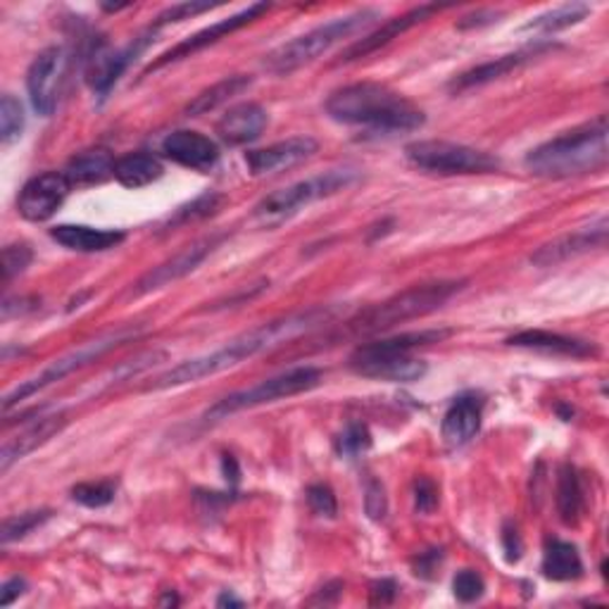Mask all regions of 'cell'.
<instances>
[{
    "label": "cell",
    "mask_w": 609,
    "mask_h": 609,
    "mask_svg": "<svg viewBox=\"0 0 609 609\" xmlns=\"http://www.w3.org/2000/svg\"><path fill=\"white\" fill-rule=\"evenodd\" d=\"M219 202H222V198L210 193V196H202L198 200H193L191 206H186L179 210V214L174 217V222L172 224H183V222H189V219H200V217H208L210 212L217 210Z\"/></svg>",
    "instance_id": "40"
},
{
    "label": "cell",
    "mask_w": 609,
    "mask_h": 609,
    "mask_svg": "<svg viewBox=\"0 0 609 609\" xmlns=\"http://www.w3.org/2000/svg\"><path fill=\"white\" fill-rule=\"evenodd\" d=\"M24 590H27V581L24 579H20V577L10 579L3 586V590H0V607H10L17 598H20L24 593Z\"/></svg>",
    "instance_id": "46"
},
{
    "label": "cell",
    "mask_w": 609,
    "mask_h": 609,
    "mask_svg": "<svg viewBox=\"0 0 609 609\" xmlns=\"http://www.w3.org/2000/svg\"><path fill=\"white\" fill-rule=\"evenodd\" d=\"M131 336H133V331H117V333H110V336L98 338V341H91V343H87V346H81L79 350H74V352H70V355H64V358L56 360L53 365H48V367L41 371V375H37L33 379L20 383V386L14 388V391H10V393L6 396V402H3V405H6V410H10L12 405H17V402H22L24 398H29V396H33V393H39L41 388H46V386H50V383H56V381H60V379H64V377H70L72 371H77V369H81V367H87L89 362H96V360L100 358V355H106V352L112 350L114 346L124 343L127 338H131Z\"/></svg>",
    "instance_id": "10"
},
{
    "label": "cell",
    "mask_w": 609,
    "mask_h": 609,
    "mask_svg": "<svg viewBox=\"0 0 609 609\" xmlns=\"http://www.w3.org/2000/svg\"><path fill=\"white\" fill-rule=\"evenodd\" d=\"M217 607H243V600H239V598H236L233 593H229V590H227V593H222V596L217 598Z\"/></svg>",
    "instance_id": "49"
},
{
    "label": "cell",
    "mask_w": 609,
    "mask_h": 609,
    "mask_svg": "<svg viewBox=\"0 0 609 609\" xmlns=\"http://www.w3.org/2000/svg\"><path fill=\"white\" fill-rule=\"evenodd\" d=\"M365 507L367 515L371 519H383L388 512V500H386V490L379 481H369L367 483V496H365Z\"/></svg>",
    "instance_id": "41"
},
{
    "label": "cell",
    "mask_w": 609,
    "mask_h": 609,
    "mask_svg": "<svg viewBox=\"0 0 609 609\" xmlns=\"http://www.w3.org/2000/svg\"><path fill=\"white\" fill-rule=\"evenodd\" d=\"M214 3H196V0H191V3H179V6H172L169 10H164L160 14V24L164 22H181V20H189V17L193 14H200V12H208L212 10Z\"/></svg>",
    "instance_id": "42"
},
{
    "label": "cell",
    "mask_w": 609,
    "mask_h": 609,
    "mask_svg": "<svg viewBox=\"0 0 609 609\" xmlns=\"http://www.w3.org/2000/svg\"><path fill=\"white\" fill-rule=\"evenodd\" d=\"M222 471H224V479L231 481V483H236V481H239V477H241L239 462H236L231 455H224V457H222Z\"/></svg>",
    "instance_id": "48"
},
{
    "label": "cell",
    "mask_w": 609,
    "mask_h": 609,
    "mask_svg": "<svg viewBox=\"0 0 609 609\" xmlns=\"http://www.w3.org/2000/svg\"><path fill=\"white\" fill-rule=\"evenodd\" d=\"M448 6H436V3H429V6H419V8H412L400 17H393V20H388L383 27H379L377 31L367 33V37H362L360 41H355L350 48L343 50L341 56V62H352V60H360V58H367L371 53H377L379 48L388 46L393 39H398L400 33H405L408 29H412L415 24L429 20L431 14L446 10Z\"/></svg>",
    "instance_id": "18"
},
{
    "label": "cell",
    "mask_w": 609,
    "mask_h": 609,
    "mask_svg": "<svg viewBox=\"0 0 609 609\" xmlns=\"http://www.w3.org/2000/svg\"><path fill=\"white\" fill-rule=\"evenodd\" d=\"M67 50L60 46L46 48L39 58L31 62L27 72V89L33 110L41 117H50L58 106L62 79L67 72Z\"/></svg>",
    "instance_id": "11"
},
{
    "label": "cell",
    "mask_w": 609,
    "mask_h": 609,
    "mask_svg": "<svg viewBox=\"0 0 609 609\" xmlns=\"http://www.w3.org/2000/svg\"><path fill=\"white\" fill-rule=\"evenodd\" d=\"M515 348L523 350H536L546 355H562V358H596L598 346L581 341V338H571L562 333H550V331H521L507 341Z\"/></svg>",
    "instance_id": "23"
},
{
    "label": "cell",
    "mask_w": 609,
    "mask_h": 609,
    "mask_svg": "<svg viewBox=\"0 0 609 609\" xmlns=\"http://www.w3.org/2000/svg\"><path fill=\"white\" fill-rule=\"evenodd\" d=\"M252 83L250 77L246 74H233V77H227L222 81H217L214 87L206 89L202 93H198L189 106H186V114L189 117H200V114H208L212 110H217L219 106L229 103V100L233 96H241L248 87Z\"/></svg>",
    "instance_id": "29"
},
{
    "label": "cell",
    "mask_w": 609,
    "mask_h": 609,
    "mask_svg": "<svg viewBox=\"0 0 609 609\" xmlns=\"http://www.w3.org/2000/svg\"><path fill=\"white\" fill-rule=\"evenodd\" d=\"M502 543H505V552H507V560L510 562H517L521 557V538H519V531L512 521L505 523L502 529Z\"/></svg>",
    "instance_id": "45"
},
{
    "label": "cell",
    "mask_w": 609,
    "mask_h": 609,
    "mask_svg": "<svg viewBox=\"0 0 609 609\" xmlns=\"http://www.w3.org/2000/svg\"><path fill=\"white\" fill-rule=\"evenodd\" d=\"M405 158L417 169L446 177L490 174L500 167V160L490 156V152L452 141H415L405 148Z\"/></svg>",
    "instance_id": "9"
},
{
    "label": "cell",
    "mask_w": 609,
    "mask_h": 609,
    "mask_svg": "<svg viewBox=\"0 0 609 609\" xmlns=\"http://www.w3.org/2000/svg\"><path fill=\"white\" fill-rule=\"evenodd\" d=\"M48 519H50V510H31V512L8 517L3 521V529H0V540H3L6 546L12 543V540H22L27 533L39 529Z\"/></svg>",
    "instance_id": "33"
},
{
    "label": "cell",
    "mask_w": 609,
    "mask_h": 609,
    "mask_svg": "<svg viewBox=\"0 0 609 609\" xmlns=\"http://www.w3.org/2000/svg\"><path fill=\"white\" fill-rule=\"evenodd\" d=\"M362 179V172L355 167H338L329 169L325 174L310 177L304 181H298L293 186H286L274 193H269L256 206V219L264 227H277L286 219L298 214L302 208L312 206L317 200H325L329 196L341 193L350 186H355Z\"/></svg>",
    "instance_id": "7"
},
{
    "label": "cell",
    "mask_w": 609,
    "mask_h": 609,
    "mask_svg": "<svg viewBox=\"0 0 609 609\" xmlns=\"http://www.w3.org/2000/svg\"><path fill=\"white\" fill-rule=\"evenodd\" d=\"M162 150L169 160H174L181 167L198 169V172H210L219 160V148L212 139L186 129L169 133L162 143Z\"/></svg>",
    "instance_id": "20"
},
{
    "label": "cell",
    "mask_w": 609,
    "mask_h": 609,
    "mask_svg": "<svg viewBox=\"0 0 609 609\" xmlns=\"http://www.w3.org/2000/svg\"><path fill=\"white\" fill-rule=\"evenodd\" d=\"M327 114L348 127H365L371 131L400 133L425 127L427 117L412 100L383 87V83H350L338 89L327 100Z\"/></svg>",
    "instance_id": "2"
},
{
    "label": "cell",
    "mask_w": 609,
    "mask_h": 609,
    "mask_svg": "<svg viewBox=\"0 0 609 609\" xmlns=\"http://www.w3.org/2000/svg\"><path fill=\"white\" fill-rule=\"evenodd\" d=\"M465 289V281H429L412 286V289L402 291L383 302L371 304L362 310L358 317L346 321V333L350 336H375L393 329L402 321H410L417 317H427L429 312L446 304L455 293Z\"/></svg>",
    "instance_id": "5"
},
{
    "label": "cell",
    "mask_w": 609,
    "mask_h": 609,
    "mask_svg": "<svg viewBox=\"0 0 609 609\" xmlns=\"http://www.w3.org/2000/svg\"><path fill=\"white\" fill-rule=\"evenodd\" d=\"M543 573L550 581H573L583 573V562L577 546L567 540L552 538L548 540L543 552Z\"/></svg>",
    "instance_id": "27"
},
{
    "label": "cell",
    "mask_w": 609,
    "mask_h": 609,
    "mask_svg": "<svg viewBox=\"0 0 609 609\" xmlns=\"http://www.w3.org/2000/svg\"><path fill=\"white\" fill-rule=\"evenodd\" d=\"M114 483L112 481H96V483H79L72 488V498L83 507H106L114 500Z\"/></svg>",
    "instance_id": "35"
},
{
    "label": "cell",
    "mask_w": 609,
    "mask_h": 609,
    "mask_svg": "<svg viewBox=\"0 0 609 609\" xmlns=\"http://www.w3.org/2000/svg\"><path fill=\"white\" fill-rule=\"evenodd\" d=\"M398 596V586L393 579H381L377 583H371L369 588V602L371 605H391Z\"/></svg>",
    "instance_id": "44"
},
{
    "label": "cell",
    "mask_w": 609,
    "mask_h": 609,
    "mask_svg": "<svg viewBox=\"0 0 609 609\" xmlns=\"http://www.w3.org/2000/svg\"><path fill=\"white\" fill-rule=\"evenodd\" d=\"M557 512L565 523H577L583 512L581 473L573 465H562L557 473Z\"/></svg>",
    "instance_id": "30"
},
{
    "label": "cell",
    "mask_w": 609,
    "mask_h": 609,
    "mask_svg": "<svg viewBox=\"0 0 609 609\" xmlns=\"http://www.w3.org/2000/svg\"><path fill=\"white\" fill-rule=\"evenodd\" d=\"M377 17L379 12L371 8L336 17V20L302 33V37L272 50V53L264 58V67L272 74H291L300 70V67L315 62L319 56H325L327 50H331L336 43H341L343 39H350L352 33L367 29L377 20Z\"/></svg>",
    "instance_id": "6"
},
{
    "label": "cell",
    "mask_w": 609,
    "mask_h": 609,
    "mask_svg": "<svg viewBox=\"0 0 609 609\" xmlns=\"http://www.w3.org/2000/svg\"><path fill=\"white\" fill-rule=\"evenodd\" d=\"M536 56V50H519V53H512V56H502L498 60H490V62H483L479 67H473V70H467L462 74H457L452 81H450V91L452 93H467L471 89H479V87H486V83L496 81V79H502L510 72L519 70L521 64H527L531 58Z\"/></svg>",
    "instance_id": "24"
},
{
    "label": "cell",
    "mask_w": 609,
    "mask_h": 609,
    "mask_svg": "<svg viewBox=\"0 0 609 609\" xmlns=\"http://www.w3.org/2000/svg\"><path fill=\"white\" fill-rule=\"evenodd\" d=\"M590 8L586 3H569V6H560L555 8L550 12H543L533 17L531 22H527V31H538V33H555V31H562V29H569L573 24L583 22L588 17Z\"/></svg>",
    "instance_id": "31"
},
{
    "label": "cell",
    "mask_w": 609,
    "mask_h": 609,
    "mask_svg": "<svg viewBox=\"0 0 609 609\" xmlns=\"http://www.w3.org/2000/svg\"><path fill=\"white\" fill-rule=\"evenodd\" d=\"M50 239L64 246L67 250L77 252H103L124 241L122 231L112 229H93V227H79V224H60L50 229Z\"/></svg>",
    "instance_id": "25"
},
{
    "label": "cell",
    "mask_w": 609,
    "mask_h": 609,
    "mask_svg": "<svg viewBox=\"0 0 609 609\" xmlns=\"http://www.w3.org/2000/svg\"><path fill=\"white\" fill-rule=\"evenodd\" d=\"M114 158L106 148H91L83 150L67 162L64 177L72 186H93L103 183L106 179L114 177Z\"/></svg>",
    "instance_id": "26"
},
{
    "label": "cell",
    "mask_w": 609,
    "mask_h": 609,
    "mask_svg": "<svg viewBox=\"0 0 609 609\" xmlns=\"http://www.w3.org/2000/svg\"><path fill=\"white\" fill-rule=\"evenodd\" d=\"M605 243H607V219L600 217L598 224H593V227H586L581 231L560 236V239L540 246L531 256V262L538 267H555V264H562L571 258H579L588 250L605 248Z\"/></svg>",
    "instance_id": "17"
},
{
    "label": "cell",
    "mask_w": 609,
    "mask_h": 609,
    "mask_svg": "<svg viewBox=\"0 0 609 609\" xmlns=\"http://www.w3.org/2000/svg\"><path fill=\"white\" fill-rule=\"evenodd\" d=\"M481 417H483V400L479 396L467 393V396L455 398L441 425L443 441L450 448H460L469 443L481 429Z\"/></svg>",
    "instance_id": "21"
},
{
    "label": "cell",
    "mask_w": 609,
    "mask_h": 609,
    "mask_svg": "<svg viewBox=\"0 0 609 609\" xmlns=\"http://www.w3.org/2000/svg\"><path fill=\"white\" fill-rule=\"evenodd\" d=\"M269 122L267 110L258 103H241L231 108L222 120L217 122V137L227 146H246L262 137Z\"/></svg>",
    "instance_id": "22"
},
{
    "label": "cell",
    "mask_w": 609,
    "mask_h": 609,
    "mask_svg": "<svg viewBox=\"0 0 609 609\" xmlns=\"http://www.w3.org/2000/svg\"><path fill=\"white\" fill-rule=\"evenodd\" d=\"M371 446V436L369 429L360 421H350V425L343 429V433L336 438V452L341 457H348V460H355L362 452H367Z\"/></svg>",
    "instance_id": "34"
},
{
    "label": "cell",
    "mask_w": 609,
    "mask_h": 609,
    "mask_svg": "<svg viewBox=\"0 0 609 609\" xmlns=\"http://www.w3.org/2000/svg\"><path fill=\"white\" fill-rule=\"evenodd\" d=\"M33 252L24 243H14L3 250V281H10L12 277L22 274L24 269L31 264Z\"/></svg>",
    "instance_id": "38"
},
{
    "label": "cell",
    "mask_w": 609,
    "mask_h": 609,
    "mask_svg": "<svg viewBox=\"0 0 609 609\" xmlns=\"http://www.w3.org/2000/svg\"><path fill=\"white\" fill-rule=\"evenodd\" d=\"M329 315H331V310H327V308H312L308 312H298V315H289V317L269 321V325H262L239 338H233V341L227 343L224 348H219L210 355H200V358L186 360L179 367L169 369L167 375H162L156 383H152V388H156V391H162V388H174V386L200 381L206 377H214V375H219V371L231 369L239 362L252 358V355L291 341L293 336L321 325V321H327Z\"/></svg>",
    "instance_id": "1"
},
{
    "label": "cell",
    "mask_w": 609,
    "mask_h": 609,
    "mask_svg": "<svg viewBox=\"0 0 609 609\" xmlns=\"http://www.w3.org/2000/svg\"><path fill=\"white\" fill-rule=\"evenodd\" d=\"M308 505L317 517L333 519L338 515V502L333 490L327 483H315L308 488Z\"/></svg>",
    "instance_id": "37"
},
{
    "label": "cell",
    "mask_w": 609,
    "mask_h": 609,
    "mask_svg": "<svg viewBox=\"0 0 609 609\" xmlns=\"http://www.w3.org/2000/svg\"><path fill=\"white\" fill-rule=\"evenodd\" d=\"M319 383H321V371L317 367H296V369L283 371V375H279V377L264 379L258 386L243 388V391H236L219 402H214L212 408L206 412V421L214 425V421H222L236 412H243L250 408H260V405H267V402H277L283 398L308 393Z\"/></svg>",
    "instance_id": "8"
},
{
    "label": "cell",
    "mask_w": 609,
    "mask_h": 609,
    "mask_svg": "<svg viewBox=\"0 0 609 609\" xmlns=\"http://www.w3.org/2000/svg\"><path fill=\"white\" fill-rule=\"evenodd\" d=\"M24 131V110L22 103L10 93L0 98V141L3 146H12Z\"/></svg>",
    "instance_id": "32"
},
{
    "label": "cell",
    "mask_w": 609,
    "mask_h": 609,
    "mask_svg": "<svg viewBox=\"0 0 609 609\" xmlns=\"http://www.w3.org/2000/svg\"><path fill=\"white\" fill-rule=\"evenodd\" d=\"M443 562V550L441 548H433V550H427V552H419V557H415V573L421 579H433L438 567H441Z\"/></svg>",
    "instance_id": "43"
},
{
    "label": "cell",
    "mask_w": 609,
    "mask_h": 609,
    "mask_svg": "<svg viewBox=\"0 0 609 609\" xmlns=\"http://www.w3.org/2000/svg\"><path fill=\"white\" fill-rule=\"evenodd\" d=\"M162 177V164L150 152H129L114 162V179L127 189H143V186Z\"/></svg>",
    "instance_id": "28"
},
{
    "label": "cell",
    "mask_w": 609,
    "mask_h": 609,
    "mask_svg": "<svg viewBox=\"0 0 609 609\" xmlns=\"http://www.w3.org/2000/svg\"><path fill=\"white\" fill-rule=\"evenodd\" d=\"M64 425L67 419L62 412L29 419L27 425H22L3 441V448H0V471H8L14 462L24 460L29 452L48 443L50 438L64 429Z\"/></svg>",
    "instance_id": "15"
},
{
    "label": "cell",
    "mask_w": 609,
    "mask_h": 609,
    "mask_svg": "<svg viewBox=\"0 0 609 609\" xmlns=\"http://www.w3.org/2000/svg\"><path fill=\"white\" fill-rule=\"evenodd\" d=\"M70 191L72 183L67 181L64 172L39 174L24 183L20 198H17V210L27 222H46L62 208Z\"/></svg>",
    "instance_id": "12"
},
{
    "label": "cell",
    "mask_w": 609,
    "mask_h": 609,
    "mask_svg": "<svg viewBox=\"0 0 609 609\" xmlns=\"http://www.w3.org/2000/svg\"><path fill=\"white\" fill-rule=\"evenodd\" d=\"M607 133V117L600 114L596 120L533 148L523 164L531 174L543 179H569L600 172L609 160Z\"/></svg>",
    "instance_id": "3"
},
{
    "label": "cell",
    "mask_w": 609,
    "mask_h": 609,
    "mask_svg": "<svg viewBox=\"0 0 609 609\" xmlns=\"http://www.w3.org/2000/svg\"><path fill=\"white\" fill-rule=\"evenodd\" d=\"M450 329H429V331H412L400 333L393 338H381L360 346L352 352L350 369L355 375L367 379L396 381V383H412L427 375V362L412 358V350L419 346L441 343L448 338Z\"/></svg>",
    "instance_id": "4"
},
{
    "label": "cell",
    "mask_w": 609,
    "mask_h": 609,
    "mask_svg": "<svg viewBox=\"0 0 609 609\" xmlns=\"http://www.w3.org/2000/svg\"><path fill=\"white\" fill-rule=\"evenodd\" d=\"M483 590H486V583L481 579V573H477L473 569L460 571L455 577V581H452V593H455V598L460 600V602L479 600L483 596Z\"/></svg>",
    "instance_id": "36"
},
{
    "label": "cell",
    "mask_w": 609,
    "mask_h": 609,
    "mask_svg": "<svg viewBox=\"0 0 609 609\" xmlns=\"http://www.w3.org/2000/svg\"><path fill=\"white\" fill-rule=\"evenodd\" d=\"M415 507L421 515H431L438 507V486L429 477L415 481Z\"/></svg>",
    "instance_id": "39"
},
{
    "label": "cell",
    "mask_w": 609,
    "mask_h": 609,
    "mask_svg": "<svg viewBox=\"0 0 609 609\" xmlns=\"http://www.w3.org/2000/svg\"><path fill=\"white\" fill-rule=\"evenodd\" d=\"M319 143L312 137H293L279 141L274 146H267L260 150H250L246 156V164L252 177H264L283 172V169H291L317 152Z\"/></svg>",
    "instance_id": "16"
},
{
    "label": "cell",
    "mask_w": 609,
    "mask_h": 609,
    "mask_svg": "<svg viewBox=\"0 0 609 609\" xmlns=\"http://www.w3.org/2000/svg\"><path fill=\"white\" fill-rule=\"evenodd\" d=\"M496 12H477L471 17H465V20L460 22V29H469V27H481V24H490L496 20Z\"/></svg>",
    "instance_id": "47"
},
{
    "label": "cell",
    "mask_w": 609,
    "mask_h": 609,
    "mask_svg": "<svg viewBox=\"0 0 609 609\" xmlns=\"http://www.w3.org/2000/svg\"><path fill=\"white\" fill-rule=\"evenodd\" d=\"M224 241V236H206V239H200L191 246H186L183 250H179L174 258H169L167 262L158 264L156 269H150L146 277H141L133 286V296H146L152 291H160L164 286L174 283L179 279H183L186 274H191L193 269H198V264L206 260L210 252Z\"/></svg>",
    "instance_id": "13"
},
{
    "label": "cell",
    "mask_w": 609,
    "mask_h": 609,
    "mask_svg": "<svg viewBox=\"0 0 609 609\" xmlns=\"http://www.w3.org/2000/svg\"><path fill=\"white\" fill-rule=\"evenodd\" d=\"M152 37H156V31L148 29L146 33H141L139 39H133L122 50H114V53H96L93 70L89 72V81H91L93 93H98V98H108L114 83L120 81V77L129 70V64L150 46Z\"/></svg>",
    "instance_id": "19"
},
{
    "label": "cell",
    "mask_w": 609,
    "mask_h": 609,
    "mask_svg": "<svg viewBox=\"0 0 609 609\" xmlns=\"http://www.w3.org/2000/svg\"><path fill=\"white\" fill-rule=\"evenodd\" d=\"M269 8H272L269 3H252V6H248L246 10L231 14L229 20L217 22V24H212V27H208V29H200L198 33H193V37H189L186 41L177 43L174 48H169L164 56H160L158 62H152V64L148 67V72L160 70V67H164V64H169V62H177V60H183V58H191L193 53H198V50L208 48V46H212V43H217V41H222L224 37H229V33L239 31L241 27H246V24H250V22H256L258 17L264 14ZM148 72H146V74H148Z\"/></svg>",
    "instance_id": "14"
}]
</instances>
